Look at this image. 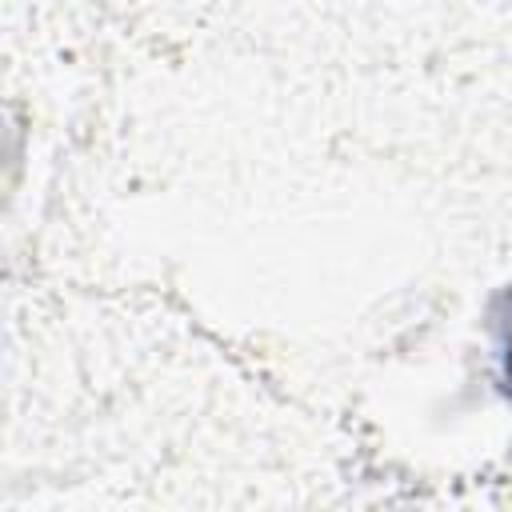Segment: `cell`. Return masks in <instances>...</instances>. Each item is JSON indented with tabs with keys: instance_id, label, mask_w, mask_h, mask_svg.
Listing matches in <instances>:
<instances>
[{
	"instance_id": "6da1fadb",
	"label": "cell",
	"mask_w": 512,
	"mask_h": 512,
	"mask_svg": "<svg viewBox=\"0 0 512 512\" xmlns=\"http://www.w3.org/2000/svg\"><path fill=\"white\" fill-rule=\"evenodd\" d=\"M492 316H496V332H500V356H504V384H508V396H512V288H508V292H500V300H496Z\"/></svg>"
}]
</instances>
